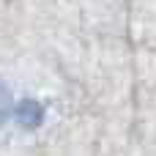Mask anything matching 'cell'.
Segmentation results:
<instances>
[{"instance_id": "1", "label": "cell", "mask_w": 156, "mask_h": 156, "mask_svg": "<svg viewBox=\"0 0 156 156\" xmlns=\"http://www.w3.org/2000/svg\"><path fill=\"white\" fill-rule=\"evenodd\" d=\"M16 115H19V121H22L25 126H36V123L41 121V110H38L36 101H22L19 110H16Z\"/></svg>"}, {"instance_id": "2", "label": "cell", "mask_w": 156, "mask_h": 156, "mask_svg": "<svg viewBox=\"0 0 156 156\" xmlns=\"http://www.w3.org/2000/svg\"><path fill=\"white\" fill-rule=\"evenodd\" d=\"M8 112H11V93H8V88H5V82L0 80V126L5 123V118H8Z\"/></svg>"}]
</instances>
